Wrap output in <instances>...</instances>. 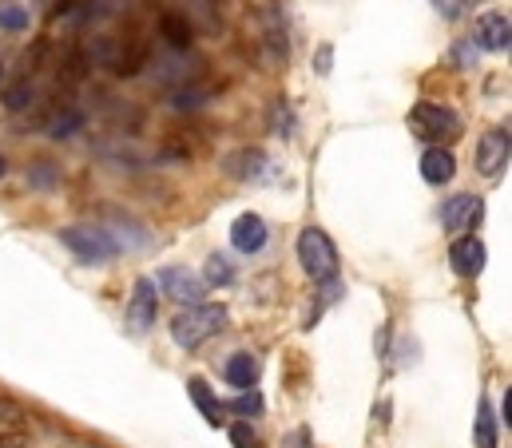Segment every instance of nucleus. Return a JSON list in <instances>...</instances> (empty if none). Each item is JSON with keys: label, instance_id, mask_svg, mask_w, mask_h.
I'll return each instance as SVG.
<instances>
[{"label": "nucleus", "instance_id": "1", "mask_svg": "<svg viewBox=\"0 0 512 448\" xmlns=\"http://www.w3.org/2000/svg\"><path fill=\"white\" fill-rule=\"evenodd\" d=\"M227 330V310L223 306H211V302H199V306H187L183 314H175L171 322V337L175 345L183 349H199L203 341H211L215 334Z\"/></svg>", "mask_w": 512, "mask_h": 448}, {"label": "nucleus", "instance_id": "2", "mask_svg": "<svg viewBox=\"0 0 512 448\" xmlns=\"http://www.w3.org/2000/svg\"><path fill=\"white\" fill-rule=\"evenodd\" d=\"M298 262L314 282H334L338 278V250H334L330 234L318 230V226H306L298 234Z\"/></svg>", "mask_w": 512, "mask_h": 448}, {"label": "nucleus", "instance_id": "3", "mask_svg": "<svg viewBox=\"0 0 512 448\" xmlns=\"http://www.w3.org/2000/svg\"><path fill=\"white\" fill-rule=\"evenodd\" d=\"M60 242L80 258V262H88V266H104V262H112L116 258V238L108 234V230H100V226H64L60 230Z\"/></svg>", "mask_w": 512, "mask_h": 448}, {"label": "nucleus", "instance_id": "4", "mask_svg": "<svg viewBox=\"0 0 512 448\" xmlns=\"http://www.w3.org/2000/svg\"><path fill=\"white\" fill-rule=\"evenodd\" d=\"M409 131H413L417 139H425V143L457 139V135H461V115L453 112V108H445V104L421 100V104H413V112H409Z\"/></svg>", "mask_w": 512, "mask_h": 448}, {"label": "nucleus", "instance_id": "5", "mask_svg": "<svg viewBox=\"0 0 512 448\" xmlns=\"http://www.w3.org/2000/svg\"><path fill=\"white\" fill-rule=\"evenodd\" d=\"M159 286H163V294L175 298L179 306H199L203 294H207V282H203L199 274H191L187 266H167V270H159Z\"/></svg>", "mask_w": 512, "mask_h": 448}, {"label": "nucleus", "instance_id": "6", "mask_svg": "<svg viewBox=\"0 0 512 448\" xmlns=\"http://www.w3.org/2000/svg\"><path fill=\"white\" fill-rule=\"evenodd\" d=\"M509 151H512L509 127H493V131L481 135V143H477V171H481L485 179H497V175L509 167Z\"/></svg>", "mask_w": 512, "mask_h": 448}, {"label": "nucleus", "instance_id": "7", "mask_svg": "<svg viewBox=\"0 0 512 448\" xmlns=\"http://www.w3.org/2000/svg\"><path fill=\"white\" fill-rule=\"evenodd\" d=\"M155 314H159V294H155V282L151 278H139L131 286V302H128V326L135 334H147L155 326Z\"/></svg>", "mask_w": 512, "mask_h": 448}, {"label": "nucleus", "instance_id": "8", "mask_svg": "<svg viewBox=\"0 0 512 448\" xmlns=\"http://www.w3.org/2000/svg\"><path fill=\"white\" fill-rule=\"evenodd\" d=\"M509 36H512V24L505 12H481L477 24H473V40L485 52H505L509 48Z\"/></svg>", "mask_w": 512, "mask_h": 448}, {"label": "nucleus", "instance_id": "9", "mask_svg": "<svg viewBox=\"0 0 512 448\" xmlns=\"http://www.w3.org/2000/svg\"><path fill=\"white\" fill-rule=\"evenodd\" d=\"M481 215H485V203L477 195H457V199H449L441 207V223H445V230H453V234L473 230V226L481 223Z\"/></svg>", "mask_w": 512, "mask_h": 448}, {"label": "nucleus", "instance_id": "10", "mask_svg": "<svg viewBox=\"0 0 512 448\" xmlns=\"http://www.w3.org/2000/svg\"><path fill=\"white\" fill-rule=\"evenodd\" d=\"M449 262H453V270H457L461 278H477V274L485 270V242L473 238V234L457 238L453 250H449Z\"/></svg>", "mask_w": 512, "mask_h": 448}, {"label": "nucleus", "instance_id": "11", "mask_svg": "<svg viewBox=\"0 0 512 448\" xmlns=\"http://www.w3.org/2000/svg\"><path fill=\"white\" fill-rule=\"evenodd\" d=\"M223 171H227L231 179L255 183V179L266 175V151H262V147H239V151H231V155L223 159Z\"/></svg>", "mask_w": 512, "mask_h": 448}, {"label": "nucleus", "instance_id": "12", "mask_svg": "<svg viewBox=\"0 0 512 448\" xmlns=\"http://www.w3.org/2000/svg\"><path fill=\"white\" fill-rule=\"evenodd\" d=\"M266 238H270V230H266V219H258V215H239L231 226V242L243 254H258L266 246Z\"/></svg>", "mask_w": 512, "mask_h": 448}, {"label": "nucleus", "instance_id": "13", "mask_svg": "<svg viewBox=\"0 0 512 448\" xmlns=\"http://www.w3.org/2000/svg\"><path fill=\"white\" fill-rule=\"evenodd\" d=\"M421 175H425V183H433V187L449 183V179L457 175V159H453V151H449V147H429V151L421 155Z\"/></svg>", "mask_w": 512, "mask_h": 448}, {"label": "nucleus", "instance_id": "14", "mask_svg": "<svg viewBox=\"0 0 512 448\" xmlns=\"http://www.w3.org/2000/svg\"><path fill=\"white\" fill-rule=\"evenodd\" d=\"M143 64H147V44L143 40H120V48H116V60H112V68H116V76H139L143 72Z\"/></svg>", "mask_w": 512, "mask_h": 448}, {"label": "nucleus", "instance_id": "15", "mask_svg": "<svg viewBox=\"0 0 512 448\" xmlns=\"http://www.w3.org/2000/svg\"><path fill=\"white\" fill-rule=\"evenodd\" d=\"M187 393H191V401L199 405V413L207 417V425L219 429V425H223V405H219V397L211 393V385H207L203 377H191V381H187Z\"/></svg>", "mask_w": 512, "mask_h": 448}, {"label": "nucleus", "instance_id": "16", "mask_svg": "<svg viewBox=\"0 0 512 448\" xmlns=\"http://www.w3.org/2000/svg\"><path fill=\"white\" fill-rule=\"evenodd\" d=\"M223 377L235 385V389H255L258 385V361L251 353H235L227 365H223Z\"/></svg>", "mask_w": 512, "mask_h": 448}, {"label": "nucleus", "instance_id": "17", "mask_svg": "<svg viewBox=\"0 0 512 448\" xmlns=\"http://www.w3.org/2000/svg\"><path fill=\"white\" fill-rule=\"evenodd\" d=\"M159 36H163L171 48H191V40H195V28L187 24V16L163 12V16H159Z\"/></svg>", "mask_w": 512, "mask_h": 448}, {"label": "nucleus", "instance_id": "18", "mask_svg": "<svg viewBox=\"0 0 512 448\" xmlns=\"http://www.w3.org/2000/svg\"><path fill=\"white\" fill-rule=\"evenodd\" d=\"M477 448H497V417L489 401H481L477 409Z\"/></svg>", "mask_w": 512, "mask_h": 448}, {"label": "nucleus", "instance_id": "19", "mask_svg": "<svg viewBox=\"0 0 512 448\" xmlns=\"http://www.w3.org/2000/svg\"><path fill=\"white\" fill-rule=\"evenodd\" d=\"M231 278H235V270H231V262L223 258V254H211L207 258V286H231Z\"/></svg>", "mask_w": 512, "mask_h": 448}, {"label": "nucleus", "instance_id": "20", "mask_svg": "<svg viewBox=\"0 0 512 448\" xmlns=\"http://www.w3.org/2000/svg\"><path fill=\"white\" fill-rule=\"evenodd\" d=\"M80 127H84V115L68 108V112L56 115V119L48 123V135H52V139H68V135H72V131H80Z\"/></svg>", "mask_w": 512, "mask_h": 448}, {"label": "nucleus", "instance_id": "21", "mask_svg": "<svg viewBox=\"0 0 512 448\" xmlns=\"http://www.w3.org/2000/svg\"><path fill=\"white\" fill-rule=\"evenodd\" d=\"M207 100H211V88H195V84H191V88H179V92L171 96L175 108H203Z\"/></svg>", "mask_w": 512, "mask_h": 448}, {"label": "nucleus", "instance_id": "22", "mask_svg": "<svg viewBox=\"0 0 512 448\" xmlns=\"http://www.w3.org/2000/svg\"><path fill=\"white\" fill-rule=\"evenodd\" d=\"M28 8H20V4H8V8H0V28H8V32H24L28 28Z\"/></svg>", "mask_w": 512, "mask_h": 448}, {"label": "nucleus", "instance_id": "23", "mask_svg": "<svg viewBox=\"0 0 512 448\" xmlns=\"http://www.w3.org/2000/svg\"><path fill=\"white\" fill-rule=\"evenodd\" d=\"M28 104H32V88H28V80L4 92V108H8V112H24Z\"/></svg>", "mask_w": 512, "mask_h": 448}, {"label": "nucleus", "instance_id": "24", "mask_svg": "<svg viewBox=\"0 0 512 448\" xmlns=\"http://www.w3.org/2000/svg\"><path fill=\"white\" fill-rule=\"evenodd\" d=\"M227 409H235V413H243V417H258V413H262V397H258L255 389H247V393H243L239 401L223 405V413H227Z\"/></svg>", "mask_w": 512, "mask_h": 448}, {"label": "nucleus", "instance_id": "25", "mask_svg": "<svg viewBox=\"0 0 512 448\" xmlns=\"http://www.w3.org/2000/svg\"><path fill=\"white\" fill-rule=\"evenodd\" d=\"M231 441H235V448H255L258 437L247 421H239V425H231Z\"/></svg>", "mask_w": 512, "mask_h": 448}, {"label": "nucleus", "instance_id": "26", "mask_svg": "<svg viewBox=\"0 0 512 448\" xmlns=\"http://www.w3.org/2000/svg\"><path fill=\"white\" fill-rule=\"evenodd\" d=\"M433 4H437V12H441L445 20H457V16H461V12H465L473 0H433Z\"/></svg>", "mask_w": 512, "mask_h": 448}, {"label": "nucleus", "instance_id": "27", "mask_svg": "<svg viewBox=\"0 0 512 448\" xmlns=\"http://www.w3.org/2000/svg\"><path fill=\"white\" fill-rule=\"evenodd\" d=\"M330 64H334V48H330V44H322V48H318V60H314L318 76H330Z\"/></svg>", "mask_w": 512, "mask_h": 448}, {"label": "nucleus", "instance_id": "28", "mask_svg": "<svg viewBox=\"0 0 512 448\" xmlns=\"http://www.w3.org/2000/svg\"><path fill=\"white\" fill-rule=\"evenodd\" d=\"M32 183H36V187H48V183H52V171H48V163H36V171H32Z\"/></svg>", "mask_w": 512, "mask_h": 448}, {"label": "nucleus", "instance_id": "29", "mask_svg": "<svg viewBox=\"0 0 512 448\" xmlns=\"http://www.w3.org/2000/svg\"><path fill=\"white\" fill-rule=\"evenodd\" d=\"M512 425V389H505V429Z\"/></svg>", "mask_w": 512, "mask_h": 448}, {"label": "nucleus", "instance_id": "30", "mask_svg": "<svg viewBox=\"0 0 512 448\" xmlns=\"http://www.w3.org/2000/svg\"><path fill=\"white\" fill-rule=\"evenodd\" d=\"M72 12V0H56V12L52 16H68Z\"/></svg>", "mask_w": 512, "mask_h": 448}, {"label": "nucleus", "instance_id": "31", "mask_svg": "<svg viewBox=\"0 0 512 448\" xmlns=\"http://www.w3.org/2000/svg\"><path fill=\"white\" fill-rule=\"evenodd\" d=\"M4 171H8V163H4V155H0V179H4Z\"/></svg>", "mask_w": 512, "mask_h": 448}]
</instances>
